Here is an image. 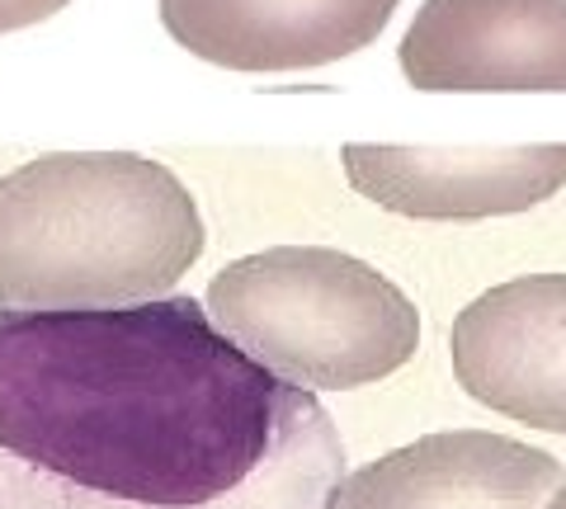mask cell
Here are the masks:
<instances>
[{"label": "cell", "mask_w": 566, "mask_h": 509, "mask_svg": "<svg viewBox=\"0 0 566 509\" xmlns=\"http://www.w3.org/2000/svg\"><path fill=\"white\" fill-rule=\"evenodd\" d=\"M345 438L185 293L0 307V509H331Z\"/></svg>", "instance_id": "6da1fadb"}, {"label": "cell", "mask_w": 566, "mask_h": 509, "mask_svg": "<svg viewBox=\"0 0 566 509\" xmlns=\"http://www.w3.org/2000/svg\"><path fill=\"white\" fill-rule=\"evenodd\" d=\"M208 245L199 203L137 151H52L0 180V303L128 307L166 297Z\"/></svg>", "instance_id": "7a4b0ae2"}, {"label": "cell", "mask_w": 566, "mask_h": 509, "mask_svg": "<svg viewBox=\"0 0 566 509\" xmlns=\"http://www.w3.org/2000/svg\"><path fill=\"white\" fill-rule=\"evenodd\" d=\"M203 311L264 373L307 392L392 378L420 349V311L392 278L331 245H274L232 259Z\"/></svg>", "instance_id": "3957f363"}, {"label": "cell", "mask_w": 566, "mask_h": 509, "mask_svg": "<svg viewBox=\"0 0 566 509\" xmlns=\"http://www.w3.org/2000/svg\"><path fill=\"white\" fill-rule=\"evenodd\" d=\"M401 72L424 95H566V0H424Z\"/></svg>", "instance_id": "277c9868"}, {"label": "cell", "mask_w": 566, "mask_h": 509, "mask_svg": "<svg viewBox=\"0 0 566 509\" xmlns=\"http://www.w3.org/2000/svg\"><path fill=\"white\" fill-rule=\"evenodd\" d=\"M453 378L520 425L566 434V274L495 284L449 330Z\"/></svg>", "instance_id": "5b68a950"}, {"label": "cell", "mask_w": 566, "mask_h": 509, "mask_svg": "<svg viewBox=\"0 0 566 509\" xmlns=\"http://www.w3.org/2000/svg\"><path fill=\"white\" fill-rule=\"evenodd\" d=\"M354 194L420 222L528 213L566 189V142L538 147H374L340 151Z\"/></svg>", "instance_id": "8992f818"}, {"label": "cell", "mask_w": 566, "mask_h": 509, "mask_svg": "<svg viewBox=\"0 0 566 509\" xmlns=\"http://www.w3.org/2000/svg\"><path fill=\"white\" fill-rule=\"evenodd\" d=\"M566 467L524 438L444 430L340 477L331 509H547Z\"/></svg>", "instance_id": "52a82bcc"}, {"label": "cell", "mask_w": 566, "mask_h": 509, "mask_svg": "<svg viewBox=\"0 0 566 509\" xmlns=\"http://www.w3.org/2000/svg\"><path fill=\"white\" fill-rule=\"evenodd\" d=\"M401 0H161V24L227 72H312L378 39Z\"/></svg>", "instance_id": "ba28073f"}, {"label": "cell", "mask_w": 566, "mask_h": 509, "mask_svg": "<svg viewBox=\"0 0 566 509\" xmlns=\"http://www.w3.org/2000/svg\"><path fill=\"white\" fill-rule=\"evenodd\" d=\"M66 6H71V0H0V33L43 24V20H52V14L66 10Z\"/></svg>", "instance_id": "9c48e42d"}, {"label": "cell", "mask_w": 566, "mask_h": 509, "mask_svg": "<svg viewBox=\"0 0 566 509\" xmlns=\"http://www.w3.org/2000/svg\"><path fill=\"white\" fill-rule=\"evenodd\" d=\"M547 509H566V486L557 490V496H553V500H547Z\"/></svg>", "instance_id": "30bf717a"}]
</instances>
